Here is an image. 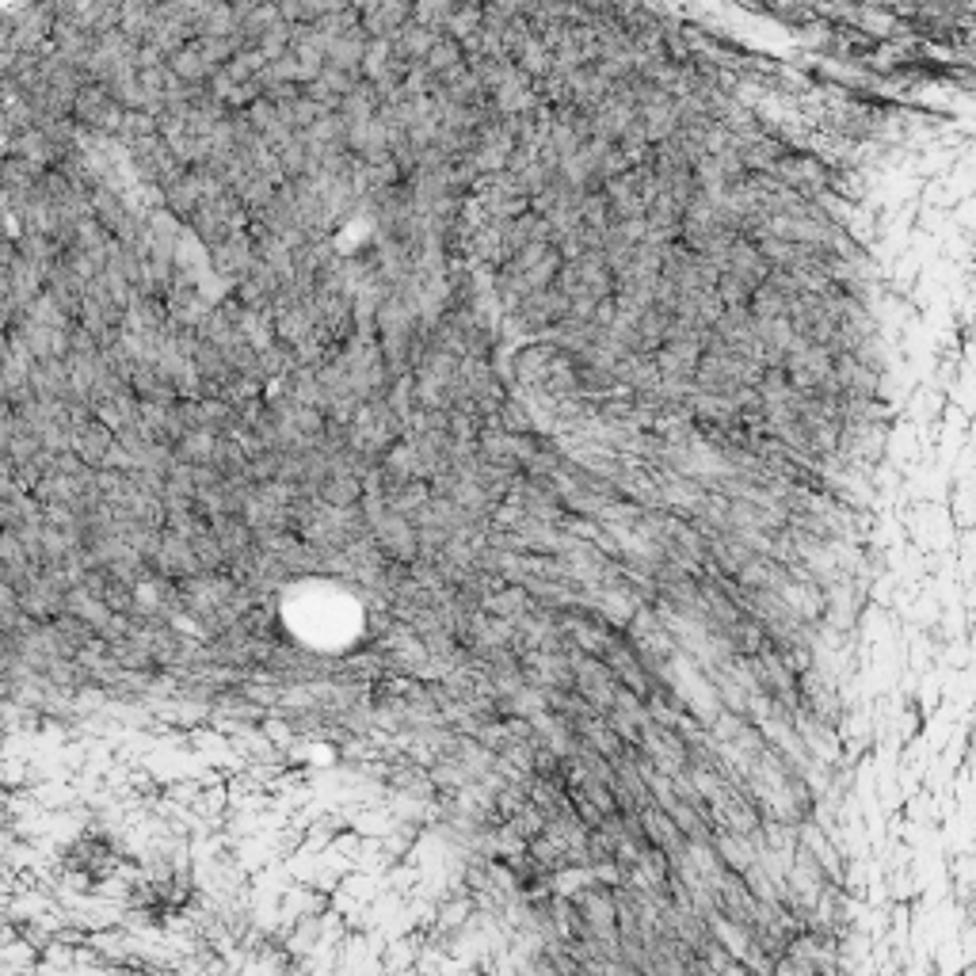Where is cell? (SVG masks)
Listing matches in <instances>:
<instances>
[{"instance_id": "6da1fadb", "label": "cell", "mask_w": 976, "mask_h": 976, "mask_svg": "<svg viewBox=\"0 0 976 976\" xmlns=\"http://www.w3.org/2000/svg\"><path fill=\"white\" fill-rule=\"evenodd\" d=\"M408 20H412V4L408 0H382L374 12L363 16V31L370 39H393Z\"/></svg>"}, {"instance_id": "7a4b0ae2", "label": "cell", "mask_w": 976, "mask_h": 976, "mask_svg": "<svg viewBox=\"0 0 976 976\" xmlns=\"http://www.w3.org/2000/svg\"><path fill=\"white\" fill-rule=\"evenodd\" d=\"M439 42V27H427V23H416L408 20L397 35H393V46H397V54L405 61H412V65H420V61L431 54V46Z\"/></svg>"}, {"instance_id": "3957f363", "label": "cell", "mask_w": 976, "mask_h": 976, "mask_svg": "<svg viewBox=\"0 0 976 976\" xmlns=\"http://www.w3.org/2000/svg\"><path fill=\"white\" fill-rule=\"evenodd\" d=\"M237 31H241V8L233 0L206 4L203 12L195 16V39L199 35H237Z\"/></svg>"}, {"instance_id": "277c9868", "label": "cell", "mask_w": 976, "mask_h": 976, "mask_svg": "<svg viewBox=\"0 0 976 976\" xmlns=\"http://www.w3.org/2000/svg\"><path fill=\"white\" fill-rule=\"evenodd\" d=\"M466 46L458 39H450V35H439V42L431 46V54H427L420 65H427L435 77H447V73H454V69H462L466 65Z\"/></svg>"}, {"instance_id": "5b68a950", "label": "cell", "mask_w": 976, "mask_h": 976, "mask_svg": "<svg viewBox=\"0 0 976 976\" xmlns=\"http://www.w3.org/2000/svg\"><path fill=\"white\" fill-rule=\"evenodd\" d=\"M481 27H485V0H477V4H454V12H450L443 31H447L450 39L469 42Z\"/></svg>"}, {"instance_id": "8992f818", "label": "cell", "mask_w": 976, "mask_h": 976, "mask_svg": "<svg viewBox=\"0 0 976 976\" xmlns=\"http://www.w3.org/2000/svg\"><path fill=\"white\" fill-rule=\"evenodd\" d=\"M450 12H454V0H416L412 4V20L416 23H427V27H447Z\"/></svg>"}, {"instance_id": "52a82bcc", "label": "cell", "mask_w": 976, "mask_h": 976, "mask_svg": "<svg viewBox=\"0 0 976 976\" xmlns=\"http://www.w3.org/2000/svg\"><path fill=\"white\" fill-rule=\"evenodd\" d=\"M77 447H81V454H88V462H92V458H100V454L111 450V435H107L100 424H84V427H77Z\"/></svg>"}, {"instance_id": "ba28073f", "label": "cell", "mask_w": 976, "mask_h": 976, "mask_svg": "<svg viewBox=\"0 0 976 976\" xmlns=\"http://www.w3.org/2000/svg\"><path fill=\"white\" fill-rule=\"evenodd\" d=\"M279 4H283V0H279Z\"/></svg>"}]
</instances>
